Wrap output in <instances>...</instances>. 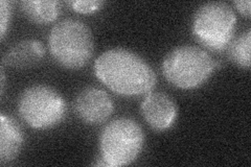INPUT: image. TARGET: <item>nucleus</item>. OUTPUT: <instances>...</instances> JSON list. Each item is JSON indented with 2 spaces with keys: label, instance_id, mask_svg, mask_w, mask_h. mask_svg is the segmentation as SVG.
<instances>
[{
  "label": "nucleus",
  "instance_id": "obj_13",
  "mask_svg": "<svg viewBox=\"0 0 251 167\" xmlns=\"http://www.w3.org/2000/svg\"><path fill=\"white\" fill-rule=\"evenodd\" d=\"M13 13V3L7 0L0 1V37L1 40L4 39L6 30L10 26Z\"/></svg>",
  "mask_w": 251,
  "mask_h": 167
},
{
  "label": "nucleus",
  "instance_id": "obj_1",
  "mask_svg": "<svg viewBox=\"0 0 251 167\" xmlns=\"http://www.w3.org/2000/svg\"><path fill=\"white\" fill-rule=\"evenodd\" d=\"M94 72L110 90L124 96L149 93L156 84L153 68L138 54L125 48L101 53L94 63Z\"/></svg>",
  "mask_w": 251,
  "mask_h": 167
},
{
  "label": "nucleus",
  "instance_id": "obj_16",
  "mask_svg": "<svg viewBox=\"0 0 251 167\" xmlns=\"http://www.w3.org/2000/svg\"><path fill=\"white\" fill-rule=\"evenodd\" d=\"M4 90V71L3 68H1V93H3Z\"/></svg>",
  "mask_w": 251,
  "mask_h": 167
},
{
  "label": "nucleus",
  "instance_id": "obj_3",
  "mask_svg": "<svg viewBox=\"0 0 251 167\" xmlns=\"http://www.w3.org/2000/svg\"><path fill=\"white\" fill-rule=\"evenodd\" d=\"M216 61L196 46H180L170 51L162 63V73L180 89H195L213 74Z\"/></svg>",
  "mask_w": 251,
  "mask_h": 167
},
{
  "label": "nucleus",
  "instance_id": "obj_12",
  "mask_svg": "<svg viewBox=\"0 0 251 167\" xmlns=\"http://www.w3.org/2000/svg\"><path fill=\"white\" fill-rule=\"evenodd\" d=\"M250 48L251 31L248 29L245 34L232 40L228 46L229 59L242 68H250Z\"/></svg>",
  "mask_w": 251,
  "mask_h": 167
},
{
  "label": "nucleus",
  "instance_id": "obj_7",
  "mask_svg": "<svg viewBox=\"0 0 251 167\" xmlns=\"http://www.w3.org/2000/svg\"><path fill=\"white\" fill-rule=\"evenodd\" d=\"M75 112L82 121L99 124L112 115L114 103L109 94L98 87L84 88L74 102Z\"/></svg>",
  "mask_w": 251,
  "mask_h": 167
},
{
  "label": "nucleus",
  "instance_id": "obj_4",
  "mask_svg": "<svg viewBox=\"0 0 251 167\" xmlns=\"http://www.w3.org/2000/svg\"><path fill=\"white\" fill-rule=\"evenodd\" d=\"M145 133L130 118H119L109 122L100 136V158L106 166L120 167L136 160L143 150Z\"/></svg>",
  "mask_w": 251,
  "mask_h": 167
},
{
  "label": "nucleus",
  "instance_id": "obj_2",
  "mask_svg": "<svg viewBox=\"0 0 251 167\" xmlns=\"http://www.w3.org/2000/svg\"><path fill=\"white\" fill-rule=\"evenodd\" d=\"M52 58L67 69H81L89 63L94 50L93 36L82 21L67 19L54 25L49 36Z\"/></svg>",
  "mask_w": 251,
  "mask_h": 167
},
{
  "label": "nucleus",
  "instance_id": "obj_11",
  "mask_svg": "<svg viewBox=\"0 0 251 167\" xmlns=\"http://www.w3.org/2000/svg\"><path fill=\"white\" fill-rule=\"evenodd\" d=\"M19 5L23 14L38 24L54 21L61 13V2L54 0H23Z\"/></svg>",
  "mask_w": 251,
  "mask_h": 167
},
{
  "label": "nucleus",
  "instance_id": "obj_15",
  "mask_svg": "<svg viewBox=\"0 0 251 167\" xmlns=\"http://www.w3.org/2000/svg\"><path fill=\"white\" fill-rule=\"evenodd\" d=\"M233 4L242 15H244L247 18L250 17V11H251L250 0H240V1H234Z\"/></svg>",
  "mask_w": 251,
  "mask_h": 167
},
{
  "label": "nucleus",
  "instance_id": "obj_6",
  "mask_svg": "<svg viewBox=\"0 0 251 167\" xmlns=\"http://www.w3.org/2000/svg\"><path fill=\"white\" fill-rule=\"evenodd\" d=\"M18 111L23 120L31 128L45 130L53 128L64 119L66 103L54 89L37 85L22 92Z\"/></svg>",
  "mask_w": 251,
  "mask_h": 167
},
{
  "label": "nucleus",
  "instance_id": "obj_14",
  "mask_svg": "<svg viewBox=\"0 0 251 167\" xmlns=\"http://www.w3.org/2000/svg\"><path fill=\"white\" fill-rule=\"evenodd\" d=\"M69 4L72 5L73 9L82 14H89L100 10L103 6V1H98V0H90V1H70Z\"/></svg>",
  "mask_w": 251,
  "mask_h": 167
},
{
  "label": "nucleus",
  "instance_id": "obj_5",
  "mask_svg": "<svg viewBox=\"0 0 251 167\" xmlns=\"http://www.w3.org/2000/svg\"><path fill=\"white\" fill-rule=\"evenodd\" d=\"M237 16L224 2H207L196 12L193 33L196 39L208 49L222 51L233 40Z\"/></svg>",
  "mask_w": 251,
  "mask_h": 167
},
{
  "label": "nucleus",
  "instance_id": "obj_10",
  "mask_svg": "<svg viewBox=\"0 0 251 167\" xmlns=\"http://www.w3.org/2000/svg\"><path fill=\"white\" fill-rule=\"evenodd\" d=\"M23 144V134L14 118L0 115V162L6 164L18 157Z\"/></svg>",
  "mask_w": 251,
  "mask_h": 167
},
{
  "label": "nucleus",
  "instance_id": "obj_8",
  "mask_svg": "<svg viewBox=\"0 0 251 167\" xmlns=\"http://www.w3.org/2000/svg\"><path fill=\"white\" fill-rule=\"evenodd\" d=\"M141 114L155 131H167L177 119L176 103L163 92L148 93L140 105Z\"/></svg>",
  "mask_w": 251,
  "mask_h": 167
},
{
  "label": "nucleus",
  "instance_id": "obj_9",
  "mask_svg": "<svg viewBox=\"0 0 251 167\" xmlns=\"http://www.w3.org/2000/svg\"><path fill=\"white\" fill-rule=\"evenodd\" d=\"M44 55L43 44L39 40L27 39L14 44L4 53L2 63L15 69H27L38 65Z\"/></svg>",
  "mask_w": 251,
  "mask_h": 167
}]
</instances>
